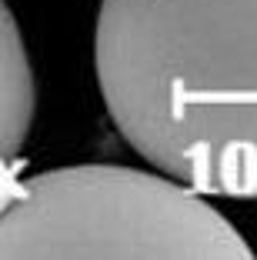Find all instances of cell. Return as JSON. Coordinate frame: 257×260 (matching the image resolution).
Here are the masks:
<instances>
[{
    "label": "cell",
    "mask_w": 257,
    "mask_h": 260,
    "mask_svg": "<svg viewBox=\"0 0 257 260\" xmlns=\"http://www.w3.org/2000/svg\"><path fill=\"white\" fill-rule=\"evenodd\" d=\"M244 234L167 174L77 164L31 177L0 210V260H250Z\"/></svg>",
    "instance_id": "2"
},
{
    "label": "cell",
    "mask_w": 257,
    "mask_h": 260,
    "mask_svg": "<svg viewBox=\"0 0 257 260\" xmlns=\"http://www.w3.org/2000/svg\"><path fill=\"white\" fill-rule=\"evenodd\" d=\"M37 114V77H34L27 44L10 14L7 0H0V157H17L27 144V134Z\"/></svg>",
    "instance_id": "3"
},
{
    "label": "cell",
    "mask_w": 257,
    "mask_h": 260,
    "mask_svg": "<svg viewBox=\"0 0 257 260\" xmlns=\"http://www.w3.org/2000/svg\"><path fill=\"white\" fill-rule=\"evenodd\" d=\"M17 167H20L17 157H0V210H7L17 200L20 187H23L20 180H17Z\"/></svg>",
    "instance_id": "4"
},
{
    "label": "cell",
    "mask_w": 257,
    "mask_h": 260,
    "mask_svg": "<svg viewBox=\"0 0 257 260\" xmlns=\"http://www.w3.org/2000/svg\"><path fill=\"white\" fill-rule=\"evenodd\" d=\"M107 117L154 170L257 200V0H100Z\"/></svg>",
    "instance_id": "1"
}]
</instances>
